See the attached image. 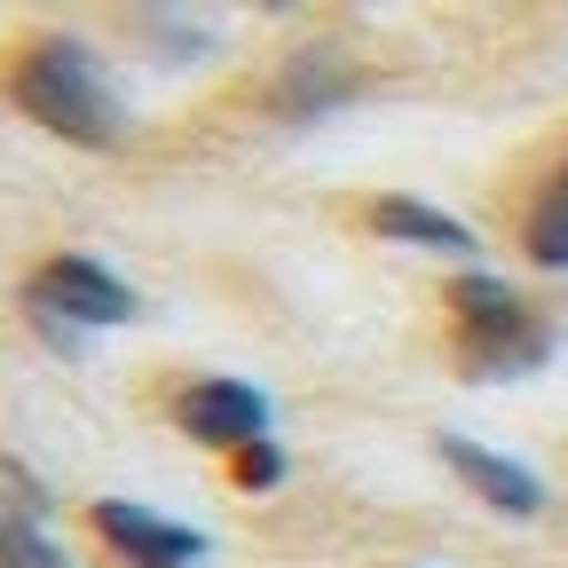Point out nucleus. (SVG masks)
I'll list each match as a JSON object with an SVG mask.
<instances>
[{
    "label": "nucleus",
    "mask_w": 568,
    "mask_h": 568,
    "mask_svg": "<svg viewBox=\"0 0 568 568\" xmlns=\"http://www.w3.org/2000/svg\"><path fill=\"white\" fill-rule=\"evenodd\" d=\"M443 466L481 497L489 514H506V521H537L545 514V481L521 458H506V450H481L474 435H443Z\"/></svg>",
    "instance_id": "obj_6"
},
{
    "label": "nucleus",
    "mask_w": 568,
    "mask_h": 568,
    "mask_svg": "<svg viewBox=\"0 0 568 568\" xmlns=\"http://www.w3.org/2000/svg\"><path fill=\"white\" fill-rule=\"evenodd\" d=\"M372 237L410 245V253H474V230L458 222V213L426 205V197H379L372 205Z\"/></svg>",
    "instance_id": "obj_7"
},
{
    "label": "nucleus",
    "mask_w": 568,
    "mask_h": 568,
    "mask_svg": "<svg viewBox=\"0 0 568 568\" xmlns=\"http://www.w3.org/2000/svg\"><path fill=\"white\" fill-rule=\"evenodd\" d=\"M88 529L103 537V552L119 568H205V529L190 521H166L151 506H134V497H95L88 506Z\"/></svg>",
    "instance_id": "obj_4"
},
{
    "label": "nucleus",
    "mask_w": 568,
    "mask_h": 568,
    "mask_svg": "<svg viewBox=\"0 0 568 568\" xmlns=\"http://www.w3.org/2000/svg\"><path fill=\"white\" fill-rule=\"evenodd\" d=\"M450 355H458V372L481 379V387H514L529 372H545V355H552V324L537 301H521L506 276H489V268H458L450 276Z\"/></svg>",
    "instance_id": "obj_2"
},
{
    "label": "nucleus",
    "mask_w": 568,
    "mask_h": 568,
    "mask_svg": "<svg viewBox=\"0 0 568 568\" xmlns=\"http://www.w3.org/2000/svg\"><path fill=\"white\" fill-rule=\"evenodd\" d=\"M0 568H71V560L40 537V521H24V514L0 506Z\"/></svg>",
    "instance_id": "obj_10"
},
{
    "label": "nucleus",
    "mask_w": 568,
    "mask_h": 568,
    "mask_svg": "<svg viewBox=\"0 0 568 568\" xmlns=\"http://www.w3.org/2000/svg\"><path fill=\"white\" fill-rule=\"evenodd\" d=\"M9 103L32 126H48L55 142H71V151H119L126 142V103L111 95L88 40H71V32H40L9 63Z\"/></svg>",
    "instance_id": "obj_1"
},
{
    "label": "nucleus",
    "mask_w": 568,
    "mask_h": 568,
    "mask_svg": "<svg viewBox=\"0 0 568 568\" xmlns=\"http://www.w3.org/2000/svg\"><path fill=\"white\" fill-rule=\"evenodd\" d=\"M355 88V63H339V55H301L293 71L276 80V95H268V111H284V119H324L332 103H347Z\"/></svg>",
    "instance_id": "obj_8"
},
{
    "label": "nucleus",
    "mask_w": 568,
    "mask_h": 568,
    "mask_svg": "<svg viewBox=\"0 0 568 568\" xmlns=\"http://www.w3.org/2000/svg\"><path fill=\"white\" fill-rule=\"evenodd\" d=\"M230 481H237V489H253V497H268V489L284 481V443H276V435H261V443L230 450Z\"/></svg>",
    "instance_id": "obj_11"
},
{
    "label": "nucleus",
    "mask_w": 568,
    "mask_h": 568,
    "mask_svg": "<svg viewBox=\"0 0 568 568\" xmlns=\"http://www.w3.org/2000/svg\"><path fill=\"white\" fill-rule=\"evenodd\" d=\"M174 426L190 443H205V450H245V443H261L268 426H276V410H268V395L253 387V379H190L182 395H174Z\"/></svg>",
    "instance_id": "obj_5"
},
{
    "label": "nucleus",
    "mask_w": 568,
    "mask_h": 568,
    "mask_svg": "<svg viewBox=\"0 0 568 568\" xmlns=\"http://www.w3.org/2000/svg\"><path fill=\"white\" fill-rule=\"evenodd\" d=\"M521 253H529L537 268L568 276V159L552 166V182H545V190H537V205H529V222H521Z\"/></svg>",
    "instance_id": "obj_9"
},
{
    "label": "nucleus",
    "mask_w": 568,
    "mask_h": 568,
    "mask_svg": "<svg viewBox=\"0 0 568 568\" xmlns=\"http://www.w3.org/2000/svg\"><path fill=\"white\" fill-rule=\"evenodd\" d=\"M24 301L40 324H71V332H111V324H134V284L111 276L95 253H55L32 268Z\"/></svg>",
    "instance_id": "obj_3"
}]
</instances>
